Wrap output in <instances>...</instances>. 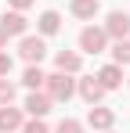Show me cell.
<instances>
[{"mask_svg": "<svg viewBox=\"0 0 130 133\" xmlns=\"http://www.w3.org/2000/svg\"><path fill=\"white\" fill-rule=\"evenodd\" d=\"M18 133H51V126H47L43 119H29V115H25V122H22Z\"/></svg>", "mask_w": 130, "mask_h": 133, "instance_id": "cell-18", "label": "cell"}, {"mask_svg": "<svg viewBox=\"0 0 130 133\" xmlns=\"http://www.w3.org/2000/svg\"><path fill=\"white\" fill-rule=\"evenodd\" d=\"M127 87H130V76H127Z\"/></svg>", "mask_w": 130, "mask_h": 133, "instance_id": "cell-22", "label": "cell"}, {"mask_svg": "<svg viewBox=\"0 0 130 133\" xmlns=\"http://www.w3.org/2000/svg\"><path fill=\"white\" fill-rule=\"evenodd\" d=\"M0 29H4L11 40H22V36L29 32V18H25V11H11V7H7V11L0 15Z\"/></svg>", "mask_w": 130, "mask_h": 133, "instance_id": "cell-7", "label": "cell"}, {"mask_svg": "<svg viewBox=\"0 0 130 133\" xmlns=\"http://www.w3.org/2000/svg\"><path fill=\"white\" fill-rule=\"evenodd\" d=\"M22 111H25L29 119H47V115L54 111V101L47 97V90H29L25 101H22Z\"/></svg>", "mask_w": 130, "mask_h": 133, "instance_id": "cell-4", "label": "cell"}, {"mask_svg": "<svg viewBox=\"0 0 130 133\" xmlns=\"http://www.w3.org/2000/svg\"><path fill=\"white\" fill-rule=\"evenodd\" d=\"M11 68H15V58H11L7 50H0V79H4V76H11Z\"/></svg>", "mask_w": 130, "mask_h": 133, "instance_id": "cell-19", "label": "cell"}, {"mask_svg": "<svg viewBox=\"0 0 130 133\" xmlns=\"http://www.w3.org/2000/svg\"><path fill=\"white\" fill-rule=\"evenodd\" d=\"M62 11H54V7H47V11H40V18H36V32H40L43 40H51V36H58L62 32Z\"/></svg>", "mask_w": 130, "mask_h": 133, "instance_id": "cell-9", "label": "cell"}, {"mask_svg": "<svg viewBox=\"0 0 130 133\" xmlns=\"http://www.w3.org/2000/svg\"><path fill=\"white\" fill-rule=\"evenodd\" d=\"M54 68L69 72V76H80L83 72V54L80 50H54Z\"/></svg>", "mask_w": 130, "mask_h": 133, "instance_id": "cell-10", "label": "cell"}, {"mask_svg": "<svg viewBox=\"0 0 130 133\" xmlns=\"http://www.w3.org/2000/svg\"><path fill=\"white\" fill-rule=\"evenodd\" d=\"M22 122H25V111L15 108V104H4L0 108V133H18Z\"/></svg>", "mask_w": 130, "mask_h": 133, "instance_id": "cell-13", "label": "cell"}, {"mask_svg": "<svg viewBox=\"0 0 130 133\" xmlns=\"http://www.w3.org/2000/svg\"><path fill=\"white\" fill-rule=\"evenodd\" d=\"M94 76H98V83H101L108 94H112V90H119V87H123V79H127V76H123V65H116V61L101 65L98 72H94Z\"/></svg>", "mask_w": 130, "mask_h": 133, "instance_id": "cell-11", "label": "cell"}, {"mask_svg": "<svg viewBox=\"0 0 130 133\" xmlns=\"http://www.w3.org/2000/svg\"><path fill=\"white\" fill-rule=\"evenodd\" d=\"M15 97H18V83H15L11 76H4V79H0V108H4V104H15Z\"/></svg>", "mask_w": 130, "mask_h": 133, "instance_id": "cell-16", "label": "cell"}, {"mask_svg": "<svg viewBox=\"0 0 130 133\" xmlns=\"http://www.w3.org/2000/svg\"><path fill=\"white\" fill-rule=\"evenodd\" d=\"M105 133H112V130H105Z\"/></svg>", "mask_w": 130, "mask_h": 133, "instance_id": "cell-23", "label": "cell"}, {"mask_svg": "<svg viewBox=\"0 0 130 133\" xmlns=\"http://www.w3.org/2000/svg\"><path fill=\"white\" fill-rule=\"evenodd\" d=\"M18 58L25 65H40L43 58H47V40H43L40 32H25L18 40Z\"/></svg>", "mask_w": 130, "mask_h": 133, "instance_id": "cell-3", "label": "cell"}, {"mask_svg": "<svg viewBox=\"0 0 130 133\" xmlns=\"http://www.w3.org/2000/svg\"><path fill=\"white\" fill-rule=\"evenodd\" d=\"M69 15L76 22H94L101 15V0H69Z\"/></svg>", "mask_w": 130, "mask_h": 133, "instance_id": "cell-12", "label": "cell"}, {"mask_svg": "<svg viewBox=\"0 0 130 133\" xmlns=\"http://www.w3.org/2000/svg\"><path fill=\"white\" fill-rule=\"evenodd\" d=\"M105 94H108V90L98 83V76H80V79H76V97L83 101L87 108H90V104H101Z\"/></svg>", "mask_w": 130, "mask_h": 133, "instance_id": "cell-5", "label": "cell"}, {"mask_svg": "<svg viewBox=\"0 0 130 133\" xmlns=\"http://www.w3.org/2000/svg\"><path fill=\"white\" fill-rule=\"evenodd\" d=\"M43 90H47V97L54 101V104H69L72 97H76V79L69 76V72H47V83H43Z\"/></svg>", "mask_w": 130, "mask_h": 133, "instance_id": "cell-1", "label": "cell"}, {"mask_svg": "<svg viewBox=\"0 0 130 133\" xmlns=\"http://www.w3.org/2000/svg\"><path fill=\"white\" fill-rule=\"evenodd\" d=\"M101 25H105V32H108L112 43H116V40H127L130 36V11H108Z\"/></svg>", "mask_w": 130, "mask_h": 133, "instance_id": "cell-6", "label": "cell"}, {"mask_svg": "<svg viewBox=\"0 0 130 133\" xmlns=\"http://www.w3.org/2000/svg\"><path fill=\"white\" fill-rule=\"evenodd\" d=\"M87 126L98 133H105L116 126V108H108V104H90L87 108Z\"/></svg>", "mask_w": 130, "mask_h": 133, "instance_id": "cell-8", "label": "cell"}, {"mask_svg": "<svg viewBox=\"0 0 130 133\" xmlns=\"http://www.w3.org/2000/svg\"><path fill=\"white\" fill-rule=\"evenodd\" d=\"M51 133H83V122H80V119H69V115H65V119H62V122H58V126H54Z\"/></svg>", "mask_w": 130, "mask_h": 133, "instance_id": "cell-17", "label": "cell"}, {"mask_svg": "<svg viewBox=\"0 0 130 133\" xmlns=\"http://www.w3.org/2000/svg\"><path fill=\"white\" fill-rule=\"evenodd\" d=\"M33 4H36V0H7V7H11V11H29Z\"/></svg>", "mask_w": 130, "mask_h": 133, "instance_id": "cell-20", "label": "cell"}, {"mask_svg": "<svg viewBox=\"0 0 130 133\" xmlns=\"http://www.w3.org/2000/svg\"><path fill=\"white\" fill-rule=\"evenodd\" d=\"M80 54H105L108 47H112V40H108V32H105V25H94V22H87L83 29H80Z\"/></svg>", "mask_w": 130, "mask_h": 133, "instance_id": "cell-2", "label": "cell"}, {"mask_svg": "<svg viewBox=\"0 0 130 133\" xmlns=\"http://www.w3.org/2000/svg\"><path fill=\"white\" fill-rule=\"evenodd\" d=\"M7 40H11V36H7V32L0 29V50H7Z\"/></svg>", "mask_w": 130, "mask_h": 133, "instance_id": "cell-21", "label": "cell"}, {"mask_svg": "<svg viewBox=\"0 0 130 133\" xmlns=\"http://www.w3.org/2000/svg\"><path fill=\"white\" fill-rule=\"evenodd\" d=\"M43 83H47V72H43L40 65H25V72H22V87H25V90H43Z\"/></svg>", "mask_w": 130, "mask_h": 133, "instance_id": "cell-14", "label": "cell"}, {"mask_svg": "<svg viewBox=\"0 0 130 133\" xmlns=\"http://www.w3.org/2000/svg\"><path fill=\"white\" fill-rule=\"evenodd\" d=\"M108 54H112V61H116V65L130 68V36H127V40H116V43L108 47Z\"/></svg>", "mask_w": 130, "mask_h": 133, "instance_id": "cell-15", "label": "cell"}]
</instances>
